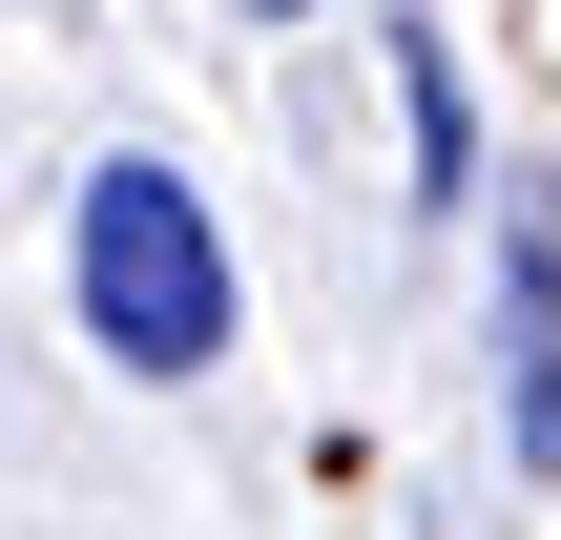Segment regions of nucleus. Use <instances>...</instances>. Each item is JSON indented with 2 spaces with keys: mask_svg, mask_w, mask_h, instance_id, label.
<instances>
[{
  "mask_svg": "<svg viewBox=\"0 0 561 540\" xmlns=\"http://www.w3.org/2000/svg\"><path fill=\"white\" fill-rule=\"evenodd\" d=\"M250 21H333V0H250Z\"/></svg>",
  "mask_w": 561,
  "mask_h": 540,
  "instance_id": "nucleus-3",
  "label": "nucleus"
},
{
  "mask_svg": "<svg viewBox=\"0 0 561 540\" xmlns=\"http://www.w3.org/2000/svg\"><path fill=\"white\" fill-rule=\"evenodd\" d=\"M396 104H416V187L458 208V187H479V125H458V62H437V42H396Z\"/></svg>",
  "mask_w": 561,
  "mask_h": 540,
  "instance_id": "nucleus-2",
  "label": "nucleus"
},
{
  "mask_svg": "<svg viewBox=\"0 0 561 540\" xmlns=\"http://www.w3.org/2000/svg\"><path fill=\"white\" fill-rule=\"evenodd\" d=\"M83 333H104V375H208V354L250 333L229 229H208V187H187L167 146H104V166H83Z\"/></svg>",
  "mask_w": 561,
  "mask_h": 540,
  "instance_id": "nucleus-1",
  "label": "nucleus"
}]
</instances>
